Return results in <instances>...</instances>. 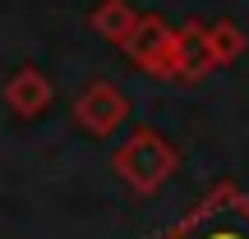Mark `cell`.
I'll use <instances>...</instances> for the list:
<instances>
[{"instance_id": "1", "label": "cell", "mask_w": 249, "mask_h": 239, "mask_svg": "<svg viewBox=\"0 0 249 239\" xmlns=\"http://www.w3.org/2000/svg\"><path fill=\"white\" fill-rule=\"evenodd\" d=\"M176 239H249V207L222 198V203L203 207L189 225H180Z\"/></svg>"}]
</instances>
